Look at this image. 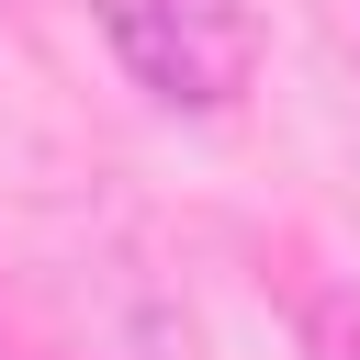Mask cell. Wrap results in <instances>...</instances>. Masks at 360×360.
Instances as JSON below:
<instances>
[{
  "mask_svg": "<svg viewBox=\"0 0 360 360\" xmlns=\"http://www.w3.org/2000/svg\"><path fill=\"white\" fill-rule=\"evenodd\" d=\"M349 11H360V0H349Z\"/></svg>",
  "mask_w": 360,
  "mask_h": 360,
  "instance_id": "7a4b0ae2",
  "label": "cell"
},
{
  "mask_svg": "<svg viewBox=\"0 0 360 360\" xmlns=\"http://www.w3.org/2000/svg\"><path fill=\"white\" fill-rule=\"evenodd\" d=\"M90 22L158 112H225L270 45L259 0H90Z\"/></svg>",
  "mask_w": 360,
  "mask_h": 360,
  "instance_id": "6da1fadb",
  "label": "cell"
}]
</instances>
